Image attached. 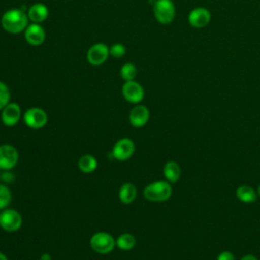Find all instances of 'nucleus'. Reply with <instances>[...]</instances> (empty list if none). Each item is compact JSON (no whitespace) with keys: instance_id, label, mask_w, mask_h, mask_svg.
Here are the masks:
<instances>
[{"instance_id":"obj_29","label":"nucleus","mask_w":260,"mask_h":260,"mask_svg":"<svg viewBox=\"0 0 260 260\" xmlns=\"http://www.w3.org/2000/svg\"><path fill=\"white\" fill-rule=\"evenodd\" d=\"M0 260H8V258H7V256L4 253L0 252Z\"/></svg>"},{"instance_id":"obj_14","label":"nucleus","mask_w":260,"mask_h":260,"mask_svg":"<svg viewBox=\"0 0 260 260\" xmlns=\"http://www.w3.org/2000/svg\"><path fill=\"white\" fill-rule=\"evenodd\" d=\"M24 39L31 46H40L46 40V31L40 23H30L24 30Z\"/></svg>"},{"instance_id":"obj_22","label":"nucleus","mask_w":260,"mask_h":260,"mask_svg":"<svg viewBox=\"0 0 260 260\" xmlns=\"http://www.w3.org/2000/svg\"><path fill=\"white\" fill-rule=\"evenodd\" d=\"M11 199L12 195L10 189L4 184H0V210L8 207Z\"/></svg>"},{"instance_id":"obj_12","label":"nucleus","mask_w":260,"mask_h":260,"mask_svg":"<svg viewBox=\"0 0 260 260\" xmlns=\"http://www.w3.org/2000/svg\"><path fill=\"white\" fill-rule=\"evenodd\" d=\"M150 113L146 106L137 104L129 113V122L134 128H141L145 126L149 120Z\"/></svg>"},{"instance_id":"obj_13","label":"nucleus","mask_w":260,"mask_h":260,"mask_svg":"<svg viewBox=\"0 0 260 260\" xmlns=\"http://www.w3.org/2000/svg\"><path fill=\"white\" fill-rule=\"evenodd\" d=\"M211 20V13L207 8L196 7L192 9L188 15V21L191 26L201 28L206 26Z\"/></svg>"},{"instance_id":"obj_26","label":"nucleus","mask_w":260,"mask_h":260,"mask_svg":"<svg viewBox=\"0 0 260 260\" xmlns=\"http://www.w3.org/2000/svg\"><path fill=\"white\" fill-rule=\"evenodd\" d=\"M1 178H2V180H4V181L7 182V183L10 182V181L13 179V178H12V174H10L9 171H4V173L2 174V177H1Z\"/></svg>"},{"instance_id":"obj_19","label":"nucleus","mask_w":260,"mask_h":260,"mask_svg":"<svg viewBox=\"0 0 260 260\" xmlns=\"http://www.w3.org/2000/svg\"><path fill=\"white\" fill-rule=\"evenodd\" d=\"M78 169L85 174L92 173L98 168V160L91 154H83L77 161Z\"/></svg>"},{"instance_id":"obj_3","label":"nucleus","mask_w":260,"mask_h":260,"mask_svg":"<svg viewBox=\"0 0 260 260\" xmlns=\"http://www.w3.org/2000/svg\"><path fill=\"white\" fill-rule=\"evenodd\" d=\"M90 248L99 254H108L116 247V239L107 232H96L89 240Z\"/></svg>"},{"instance_id":"obj_10","label":"nucleus","mask_w":260,"mask_h":260,"mask_svg":"<svg viewBox=\"0 0 260 260\" xmlns=\"http://www.w3.org/2000/svg\"><path fill=\"white\" fill-rule=\"evenodd\" d=\"M110 55V48L104 43L92 45L86 53V59L90 65L100 66L104 64Z\"/></svg>"},{"instance_id":"obj_8","label":"nucleus","mask_w":260,"mask_h":260,"mask_svg":"<svg viewBox=\"0 0 260 260\" xmlns=\"http://www.w3.org/2000/svg\"><path fill=\"white\" fill-rule=\"evenodd\" d=\"M19 154L17 149L11 144L0 145V170L10 171L18 162Z\"/></svg>"},{"instance_id":"obj_4","label":"nucleus","mask_w":260,"mask_h":260,"mask_svg":"<svg viewBox=\"0 0 260 260\" xmlns=\"http://www.w3.org/2000/svg\"><path fill=\"white\" fill-rule=\"evenodd\" d=\"M153 14L160 24L171 23L176 14L174 2L172 0H155L153 4Z\"/></svg>"},{"instance_id":"obj_9","label":"nucleus","mask_w":260,"mask_h":260,"mask_svg":"<svg viewBox=\"0 0 260 260\" xmlns=\"http://www.w3.org/2000/svg\"><path fill=\"white\" fill-rule=\"evenodd\" d=\"M122 95L127 102L137 105L144 98L143 86L135 80L125 81L122 85Z\"/></svg>"},{"instance_id":"obj_16","label":"nucleus","mask_w":260,"mask_h":260,"mask_svg":"<svg viewBox=\"0 0 260 260\" xmlns=\"http://www.w3.org/2000/svg\"><path fill=\"white\" fill-rule=\"evenodd\" d=\"M137 195L136 186L131 182H126L119 189V199L124 204L132 203Z\"/></svg>"},{"instance_id":"obj_23","label":"nucleus","mask_w":260,"mask_h":260,"mask_svg":"<svg viewBox=\"0 0 260 260\" xmlns=\"http://www.w3.org/2000/svg\"><path fill=\"white\" fill-rule=\"evenodd\" d=\"M10 89L6 83L0 80V111L10 103Z\"/></svg>"},{"instance_id":"obj_2","label":"nucleus","mask_w":260,"mask_h":260,"mask_svg":"<svg viewBox=\"0 0 260 260\" xmlns=\"http://www.w3.org/2000/svg\"><path fill=\"white\" fill-rule=\"evenodd\" d=\"M173 193V188L168 181H154L145 186L143 195L146 200L152 202H164L167 201Z\"/></svg>"},{"instance_id":"obj_25","label":"nucleus","mask_w":260,"mask_h":260,"mask_svg":"<svg viewBox=\"0 0 260 260\" xmlns=\"http://www.w3.org/2000/svg\"><path fill=\"white\" fill-rule=\"evenodd\" d=\"M216 260H236V259H235V255L231 251H222L217 255Z\"/></svg>"},{"instance_id":"obj_5","label":"nucleus","mask_w":260,"mask_h":260,"mask_svg":"<svg viewBox=\"0 0 260 260\" xmlns=\"http://www.w3.org/2000/svg\"><path fill=\"white\" fill-rule=\"evenodd\" d=\"M22 225L21 214L13 208H4L0 211V226L6 232H16Z\"/></svg>"},{"instance_id":"obj_21","label":"nucleus","mask_w":260,"mask_h":260,"mask_svg":"<svg viewBox=\"0 0 260 260\" xmlns=\"http://www.w3.org/2000/svg\"><path fill=\"white\" fill-rule=\"evenodd\" d=\"M120 75L124 81L134 80L137 75V68L133 63H125L120 69Z\"/></svg>"},{"instance_id":"obj_15","label":"nucleus","mask_w":260,"mask_h":260,"mask_svg":"<svg viewBox=\"0 0 260 260\" xmlns=\"http://www.w3.org/2000/svg\"><path fill=\"white\" fill-rule=\"evenodd\" d=\"M27 16L34 23H42L49 16V9L43 3H35L27 10Z\"/></svg>"},{"instance_id":"obj_28","label":"nucleus","mask_w":260,"mask_h":260,"mask_svg":"<svg viewBox=\"0 0 260 260\" xmlns=\"http://www.w3.org/2000/svg\"><path fill=\"white\" fill-rule=\"evenodd\" d=\"M41 260H52V258L49 253H43L41 256Z\"/></svg>"},{"instance_id":"obj_30","label":"nucleus","mask_w":260,"mask_h":260,"mask_svg":"<svg viewBox=\"0 0 260 260\" xmlns=\"http://www.w3.org/2000/svg\"><path fill=\"white\" fill-rule=\"evenodd\" d=\"M257 194H258V196L260 197V185H259L258 188H257Z\"/></svg>"},{"instance_id":"obj_17","label":"nucleus","mask_w":260,"mask_h":260,"mask_svg":"<svg viewBox=\"0 0 260 260\" xmlns=\"http://www.w3.org/2000/svg\"><path fill=\"white\" fill-rule=\"evenodd\" d=\"M162 173L168 182L176 183L181 177V168L177 161L169 160L165 164Z\"/></svg>"},{"instance_id":"obj_1","label":"nucleus","mask_w":260,"mask_h":260,"mask_svg":"<svg viewBox=\"0 0 260 260\" xmlns=\"http://www.w3.org/2000/svg\"><path fill=\"white\" fill-rule=\"evenodd\" d=\"M27 13L22 9L11 8L5 11L1 16V26L9 34L17 35L25 30L28 25Z\"/></svg>"},{"instance_id":"obj_11","label":"nucleus","mask_w":260,"mask_h":260,"mask_svg":"<svg viewBox=\"0 0 260 260\" xmlns=\"http://www.w3.org/2000/svg\"><path fill=\"white\" fill-rule=\"evenodd\" d=\"M21 118V108L15 102H10L1 110V121L7 127L15 126Z\"/></svg>"},{"instance_id":"obj_7","label":"nucleus","mask_w":260,"mask_h":260,"mask_svg":"<svg viewBox=\"0 0 260 260\" xmlns=\"http://www.w3.org/2000/svg\"><path fill=\"white\" fill-rule=\"evenodd\" d=\"M135 152V143L131 138L124 137L116 141L112 148V155L115 159L124 161L129 159Z\"/></svg>"},{"instance_id":"obj_6","label":"nucleus","mask_w":260,"mask_h":260,"mask_svg":"<svg viewBox=\"0 0 260 260\" xmlns=\"http://www.w3.org/2000/svg\"><path fill=\"white\" fill-rule=\"evenodd\" d=\"M23 122L30 129H41L48 122V114L42 108L31 107L24 112Z\"/></svg>"},{"instance_id":"obj_20","label":"nucleus","mask_w":260,"mask_h":260,"mask_svg":"<svg viewBox=\"0 0 260 260\" xmlns=\"http://www.w3.org/2000/svg\"><path fill=\"white\" fill-rule=\"evenodd\" d=\"M135 244H136V239L130 233H123L116 239V246L123 251L132 250Z\"/></svg>"},{"instance_id":"obj_18","label":"nucleus","mask_w":260,"mask_h":260,"mask_svg":"<svg viewBox=\"0 0 260 260\" xmlns=\"http://www.w3.org/2000/svg\"><path fill=\"white\" fill-rule=\"evenodd\" d=\"M237 198L243 203H252L255 202L258 194L257 191L248 185H241L236 190Z\"/></svg>"},{"instance_id":"obj_24","label":"nucleus","mask_w":260,"mask_h":260,"mask_svg":"<svg viewBox=\"0 0 260 260\" xmlns=\"http://www.w3.org/2000/svg\"><path fill=\"white\" fill-rule=\"evenodd\" d=\"M126 54V48L123 44L116 43L110 47V55L114 58H121Z\"/></svg>"},{"instance_id":"obj_27","label":"nucleus","mask_w":260,"mask_h":260,"mask_svg":"<svg viewBox=\"0 0 260 260\" xmlns=\"http://www.w3.org/2000/svg\"><path fill=\"white\" fill-rule=\"evenodd\" d=\"M240 260H258V258L252 254H247V255H244Z\"/></svg>"}]
</instances>
